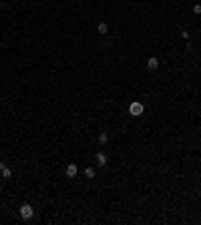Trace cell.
Segmentation results:
<instances>
[{
	"label": "cell",
	"instance_id": "obj_2",
	"mask_svg": "<svg viewBox=\"0 0 201 225\" xmlns=\"http://www.w3.org/2000/svg\"><path fill=\"white\" fill-rule=\"evenodd\" d=\"M32 215H34V207L30 203H22V205H20V219L26 221V219H30Z\"/></svg>",
	"mask_w": 201,
	"mask_h": 225
},
{
	"label": "cell",
	"instance_id": "obj_11",
	"mask_svg": "<svg viewBox=\"0 0 201 225\" xmlns=\"http://www.w3.org/2000/svg\"><path fill=\"white\" fill-rule=\"evenodd\" d=\"M181 38H185V40H187V38H189V32H187V30H183V32H181Z\"/></svg>",
	"mask_w": 201,
	"mask_h": 225
},
{
	"label": "cell",
	"instance_id": "obj_3",
	"mask_svg": "<svg viewBox=\"0 0 201 225\" xmlns=\"http://www.w3.org/2000/svg\"><path fill=\"white\" fill-rule=\"evenodd\" d=\"M65 173H66V177H71V179H72V177H76V173H79V167H76L75 163H71V165L66 167Z\"/></svg>",
	"mask_w": 201,
	"mask_h": 225
},
{
	"label": "cell",
	"instance_id": "obj_6",
	"mask_svg": "<svg viewBox=\"0 0 201 225\" xmlns=\"http://www.w3.org/2000/svg\"><path fill=\"white\" fill-rule=\"evenodd\" d=\"M157 66H159V61H157L155 56H151V58L147 61V69H149V70H155Z\"/></svg>",
	"mask_w": 201,
	"mask_h": 225
},
{
	"label": "cell",
	"instance_id": "obj_10",
	"mask_svg": "<svg viewBox=\"0 0 201 225\" xmlns=\"http://www.w3.org/2000/svg\"><path fill=\"white\" fill-rule=\"evenodd\" d=\"M193 12H195V14H201V4H195V6H193Z\"/></svg>",
	"mask_w": 201,
	"mask_h": 225
},
{
	"label": "cell",
	"instance_id": "obj_8",
	"mask_svg": "<svg viewBox=\"0 0 201 225\" xmlns=\"http://www.w3.org/2000/svg\"><path fill=\"white\" fill-rule=\"evenodd\" d=\"M85 177H87V179H93V177H95V169L87 167V169H85Z\"/></svg>",
	"mask_w": 201,
	"mask_h": 225
},
{
	"label": "cell",
	"instance_id": "obj_7",
	"mask_svg": "<svg viewBox=\"0 0 201 225\" xmlns=\"http://www.w3.org/2000/svg\"><path fill=\"white\" fill-rule=\"evenodd\" d=\"M97 30H99L101 34H107V32H109V26H107V22H101L99 26H97Z\"/></svg>",
	"mask_w": 201,
	"mask_h": 225
},
{
	"label": "cell",
	"instance_id": "obj_5",
	"mask_svg": "<svg viewBox=\"0 0 201 225\" xmlns=\"http://www.w3.org/2000/svg\"><path fill=\"white\" fill-rule=\"evenodd\" d=\"M0 173H2L4 179H10V177H12V171H10V169H8L4 163H0Z\"/></svg>",
	"mask_w": 201,
	"mask_h": 225
},
{
	"label": "cell",
	"instance_id": "obj_9",
	"mask_svg": "<svg viewBox=\"0 0 201 225\" xmlns=\"http://www.w3.org/2000/svg\"><path fill=\"white\" fill-rule=\"evenodd\" d=\"M107 141H109V135H107V133H101L99 135V143H107Z\"/></svg>",
	"mask_w": 201,
	"mask_h": 225
},
{
	"label": "cell",
	"instance_id": "obj_4",
	"mask_svg": "<svg viewBox=\"0 0 201 225\" xmlns=\"http://www.w3.org/2000/svg\"><path fill=\"white\" fill-rule=\"evenodd\" d=\"M95 159H97V163H99L101 165V167H105V165L107 163H109V159H107V155H105V153H97V155H95Z\"/></svg>",
	"mask_w": 201,
	"mask_h": 225
},
{
	"label": "cell",
	"instance_id": "obj_1",
	"mask_svg": "<svg viewBox=\"0 0 201 225\" xmlns=\"http://www.w3.org/2000/svg\"><path fill=\"white\" fill-rule=\"evenodd\" d=\"M143 113H145L143 103H139V101H133V103L129 105V115H131V117H141Z\"/></svg>",
	"mask_w": 201,
	"mask_h": 225
}]
</instances>
